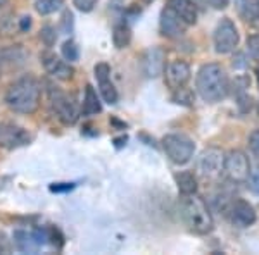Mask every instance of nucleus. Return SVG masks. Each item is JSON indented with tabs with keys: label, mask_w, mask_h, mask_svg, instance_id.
<instances>
[{
	"label": "nucleus",
	"mask_w": 259,
	"mask_h": 255,
	"mask_svg": "<svg viewBox=\"0 0 259 255\" xmlns=\"http://www.w3.org/2000/svg\"><path fill=\"white\" fill-rule=\"evenodd\" d=\"M195 88L200 98L206 102H220L228 95L230 83L227 71L221 64L211 62V64H204L199 69L197 76H195Z\"/></svg>",
	"instance_id": "nucleus-1"
},
{
	"label": "nucleus",
	"mask_w": 259,
	"mask_h": 255,
	"mask_svg": "<svg viewBox=\"0 0 259 255\" xmlns=\"http://www.w3.org/2000/svg\"><path fill=\"white\" fill-rule=\"evenodd\" d=\"M40 83L33 76L16 79L6 91V104L19 114H33L40 106Z\"/></svg>",
	"instance_id": "nucleus-2"
},
{
	"label": "nucleus",
	"mask_w": 259,
	"mask_h": 255,
	"mask_svg": "<svg viewBox=\"0 0 259 255\" xmlns=\"http://www.w3.org/2000/svg\"><path fill=\"white\" fill-rule=\"evenodd\" d=\"M180 214L187 228L195 235H207L214 228V221L209 212V207L197 193L182 195Z\"/></svg>",
	"instance_id": "nucleus-3"
},
{
	"label": "nucleus",
	"mask_w": 259,
	"mask_h": 255,
	"mask_svg": "<svg viewBox=\"0 0 259 255\" xmlns=\"http://www.w3.org/2000/svg\"><path fill=\"white\" fill-rule=\"evenodd\" d=\"M162 150H164L166 157L169 159L173 164L183 166L194 157L195 152V143L192 138L182 133H169L161 140Z\"/></svg>",
	"instance_id": "nucleus-4"
},
{
	"label": "nucleus",
	"mask_w": 259,
	"mask_h": 255,
	"mask_svg": "<svg viewBox=\"0 0 259 255\" xmlns=\"http://www.w3.org/2000/svg\"><path fill=\"white\" fill-rule=\"evenodd\" d=\"M225 154L218 147H209L200 154L197 161V174L206 181H216L223 174Z\"/></svg>",
	"instance_id": "nucleus-5"
},
{
	"label": "nucleus",
	"mask_w": 259,
	"mask_h": 255,
	"mask_svg": "<svg viewBox=\"0 0 259 255\" xmlns=\"http://www.w3.org/2000/svg\"><path fill=\"white\" fill-rule=\"evenodd\" d=\"M223 174L232 183H245L250 174V162L245 152L242 150H230L225 156Z\"/></svg>",
	"instance_id": "nucleus-6"
},
{
	"label": "nucleus",
	"mask_w": 259,
	"mask_h": 255,
	"mask_svg": "<svg viewBox=\"0 0 259 255\" xmlns=\"http://www.w3.org/2000/svg\"><path fill=\"white\" fill-rule=\"evenodd\" d=\"M49 98H50V106H52L54 112L57 114V118L61 119L62 124L71 126V124L76 123L78 119V111H76V104L73 102V98L68 97L64 91L54 88H49Z\"/></svg>",
	"instance_id": "nucleus-7"
},
{
	"label": "nucleus",
	"mask_w": 259,
	"mask_h": 255,
	"mask_svg": "<svg viewBox=\"0 0 259 255\" xmlns=\"http://www.w3.org/2000/svg\"><path fill=\"white\" fill-rule=\"evenodd\" d=\"M239 30L232 19L225 18L214 30V50L218 54H230L239 45Z\"/></svg>",
	"instance_id": "nucleus-8"
},
{
	"label": "nucleus",
	"mask_w": 259,
	"mask_h": 255,
	"mask_svg": "<svg viewBox=\"0 0 259 255\" xmlns=\"http://www.w3.org/2000/svg\"><path fill=\"white\" fill-rule=\"evenodd\" d=\"M31 141L30 133L24 128L12 123L0 124V147L7 150H14L19 147H24Z\"/></svg>",
	"instance_id": "nucleus-9"
},
{
	"label": "nucleus",
	"mask_w": 259,
	"mask_h": 255,
	"mask_svg": "<svg viewBox=\"0 0 259 255\" xmlns=\"http://www.w3.org/2000/svg\"><path fill=\"white\" fill-rule=\"evenodd\" d=\"M14 245L19 252L24 253H35L41 245L47 241V233L45 229H36V231H26V229H16L14 235Z\"/></svg>",
	"instance_id": "nucleus-10"
},
{
	"label": "nucleus",
	"mask_w": 259,
	"mask_h": 255,
	"mask_svg": "<svg viewBox=\"0 0 259 255\" xmlns=\"http://www.w3.org/2000/svg\"><path fill=\"white\" fill-rule=\"evenodd\" d=\"M164 81L166 85H168L169 90H178L182 88V86H187V83H189L190 79V66L189 62L185 61H173L169 62L168 66L164 68Z\"/></svg>",
	"instance_id": "nucleus-11"
},
{
	"label": "nucleus",
	"mask_w": 259,
	"mask_h": 255,
	"mask_svg": "<svg viewBox=\"0 0 259 255\" xmlns=\"http://www.w3.org/2000/svg\"><path fill=\"white\" fill-rule=\"evenodd\" d=\"M41 64H44L45 71H47L50 76L61 79V81H69V79L74 76L73 66H69V62L59 59V57L52 52L41 54Z\"/></svg>",
	"instance_id": "nucleus-12"
},
{
	"label": "nucleus",
	"mask_w": 259,
	"mask_h": 255,
	"mask_svg": "<svg viewBox=\"0 0 259 255\" xmlns=\"http://www.w3.org/2000/svg\"><path fill=\"white\" fill-rule=\"evenodd\" d=\"M187 28H189V24L183 23L173 11L168 9V7L162 9L159 19V30L166 38H182L187 33Z\"/></svg>",
	"instance_id": "nucleus-13"
},
{
	"label": "nucleus",
	"mask_w": 259,
	"mask_h": 255,
	"mask_svg": "<svg viewBox=\"0 0 259 255\" xmlns=\"http://www.w3.org/2000/svg\"><path fill=\"white\" fill-rule=\"evenodd\" d=\"M144 73L149 78H157L164 73L166 68V54L161 47H152L144 54Z\"/></svg>",
	"instance_id": "nucleus-14"
},
{
	"label": "nucleus",
	"mask_w": 259,
	"mask_h": 255,
	"mask_svg": "<svg viewBox=\"0 0 259 255\" xmlns=\"http://www.w3.org/2000/svg\"><path fill=\"white\" fill-rule=\"evenodd\" d=\"M230 216H232V221L235 224L242 226V228H247V226H252L256 223L257 214L256 209H254L247 200H235L232 203V209H230Z\"/></svg>",
	"instance_id": "nucleus-15"
},
{
	"label": "nucleus",
	"mask_w": 259,
	"mask_h": 255,
	"mask_svg": "<svg viewBox=\"0 0 259 255\" xmlns=\"http://www.w3.org/2000/svg\"><path fill=\"white\" fill-rule=\"evenodd\" d=\"M166 7L173 11L175 14H177L185 24H189V26L197 23L199 12H197V6L194 4V0H168Z\"/></svg>",
	"instance_id": "nucleus-16"
},
{
	"label": "nucleus",
	"mask_w": 259,
	"mask_h": 255,
	"mask_svg": "<svg viewBox=\"0 0 259 255\" xmlns=\"http://www.w3.org/2000/svg\"><path fill=\"white\" fill-rule=\"evenodd\" d=\"M175 183L182 195L197 193V176L192 171H180L175 174Z\"/></svg>",
	"instance_id": "nucleus-17"
},
{
	"label": "nucleus",
	"mask_w": 259,
	"mask_h": 255,
	"mask_svg": "<svg viewBox=\"0 0 259 255\" xmlns=\"http://www.w3.org/2000/svg\"><path fill=\"white\" fill-rule=\"evenodd\" d=\"M100 111H102V106H100L97 91L94 90L92 85H87L85 97H83V107H81L83 116H95V114H99Z\"/></svg>",
	"instance_id": "nucleus-18"
},
{
	"label": "nucleus",
	"mask_w": 259,
	"mask_h": 255,
	"mask_svg": "<svg viewBox=\"0 0 259 255\" xmlns=\"http://www.w3.org/2000/svg\"><path fill=\"white\" fill-rule=\"evenodd\" d=\"M237 11L245 21L259 19V0H235Z\"/></svg>",
	"instance_id": "nucleus-19"
},
{
	"label": "nucleus",
	"mask_w": 259,
	"mask_h": 255,
	"mask_svg": "<svg viewBox=\"0 0 259 255\" xmlns=\"http://www.w3.org/2000/svg\"><path fill=\"white\" fill-rule=\"evenodd\" d=\"M112 43L116 48H126L132 43V30L124 23H119L112 30Z\"/></svg>",
	"instance_id": "nucleus-20"
},
{
	"label": "nucleus",
	"mask_w": 259,
	"mask_h": 255,
	"mask_svg": "<svg viewBox=\"0 0 259 255\" xmlns=\"http://www.w3.org/2000/svg\"><path fill=\"white\" fill-rule=\"evenodd\" d=\"M99 90H100V97L106 104H116L118 102V90L116 86L111 83V78L109 79H104V81H99Z\"/></svg>",
	"instance_id": "nucleus-21"
},
{
	"label": "nucleus",
	"mask_w": 259,
	"mask_h": 255,
	"mask_svg": "<svg viewBox=\"0 0 259 255\" xmlns=\"http://www.w3.org/2000/svg\"><path fill=\"white\" fill-rule=\"evenodd\" d=\"M64 6V0H36L35 2V9L41 16H49L54 14Z\"/></svg>",
	"instance_id": "nucleus-22"
},
{
	"label": "nucleus",
	"mask_w": 259,
	"mask_h": 255,
	"mask_svg": "<svg viewBox=\"0 0 259 255\" xmlns=\"http://www.w3.org/2000/svg\"><path fill=\"white\" fill-rule=\"evenodd\" d=\"M61 54H62V57H64L66 61L74 62V61H78V57H80V48H78V45L74 43L73 40H68V41H64V43H62Z\"/></svg>",
	"instance_id": "nucleus-23"
},
{
	"label": "nucleus",
	"mask_w": 259,
	"mask_h": 255,
	"mask_svg": "<svg viewBox=\"0 0 259 255\" xmlns=\"http://www.w3.org/2000/svg\"><path fill=\"white\" fill-rule=\"evenodd\" d=\"M173 100L177 104H182V106H192V102H194V98H192V91L187 90L185 86H182V88L175 90Z\"/></svg>",
	"instance_id": "nucleus-24"
},
{
	"label": "nucleus",
	"mask_w": 259,
	"mask_h": 255,
	"mask_svg": "<svg viewBox=\"0 0 259 255\" xmlns=\"http://www.w3.org/2000/svg\"><path fill=\"white\" fill-rule=\"evenodd\" d=\"M94 73H95L97 81H104V79L111 78V68H109V64H106V62H100V64L95 66Z\"/></svg>",
	"instance_id": "nucleus-25"
},
{
	"label": "nucleus",
	"mask_w": 259,
	"mask_h": 255,
	"mask_svg": "<svg viewBox=\"0 0 259 255\" xmlns=\"http://www.w3.org/2000/svg\"><path fill=\"white\" fill-rule=\"evenodd\" d=\"M45 233H47V240L50 241L52 245H56V246H62V243H64V238H62L61 235V231L57 228H49V229H45Z\"/></svg>",
	"instance_id": "nucleus-26"
},
{
	"label": "nucleus",
	"mask_w": 259,
	"mask_h": 255,
	"mask_svg": "<svg viewBox=\"0 0 259 255\" xmlns=\"http://www.w3.org/2000/svg\"><path fill=\"white\" fill-rule=\"evenodd\" d=\"M245 183H249V190L252 191L254 195L259 196V169L250 171V174Z\"/></svg>",
	"instance_id": "nucleus-27"
},
{
	"label": "nucleus",
	"mask_w": 259,
	"mask_h": 255,
	"mask_svg": "<svg viewBox=\"0 0 259 255\" xmlns=\"http://www.w3.org/2000/svg\"><path fill=\"white\" fill-rule=\"evenodd\" d=\"M73 6L81 12H90L97 6V0H73Z\"/></svg>",
	"instance_id": "nucleus-28"
},
{
	"label": "nucleus",
	"mask_w": 259,
	"mask_h": 255,
	"mask_svg": "<svg viewBox=\"0 0 259 255\" xmlns=\"http://www.w3.org/2000/svg\"><path fill=\"white\" fill-rule=\"evenodd\" d=\"M237 106H239V109L242 112H249L250 109H252V98L249 97L247 93H242L239 95V100H237Z\"/></svg>",
	"instance_id": "nucleus-29"
},
{
	"label": "nucleus",
	"mask_w": 259,
	"mask_h": 255,
	"mask_svg": "<svg viewBox=\"0 0 259 255\" xmlns=\"http://www.w3.org/2000/svg\"><path fill=\"white\" fill-rule=\"evenodd\" d=\"M247 48L254 59H259V36H250L247 40Z\"/></svg>",
	"instance_id": "nucleus-30"
},
{
	"label": "nucleus",
	"mask_w": 259,
	"mask_h": 255,
	"mask_svg": "<svg viewBox=\"0 0 259 255\" xmlns=\"http://www.w3.org/2000/svg\"><path fill=\"white\" fill-rule=\"evenodd\" d=\"M249 147L250 150H252V154L259 159V129H256V131L250 133L249 136Z\"/></svg>",
	"instance_id": "nucleus-31"
},
{
	"label": "nucleus",
	"mask_w": 259,
	"mask_h": 255,
	"mask_svg": "<svg viewBox=\"0 0 259 255\" xmlns=\"http://www.w3.org/2000/svg\"><path fill=\"white\" fill-rule=\"evenodd\" d=\"M209 2V6L212 7V9H227L228 7V4H230V0H207Z\"/></svg>",
	"instance_id": "nucleus-32"
},
{
	"label": "nucleus",
	"mask_w": 259,
	"mask_h": 255,
	"mask_svg": "<svg viewBox=\"0 0 259 255\" xmlns=\"http://www.w3.org/2000/svg\"><path fill=\"white\" fill-rule=\"evenodd\" d=\"M74 185H71V183H59V185H52L50 186V190L52 191H69L73 190Z\"/></svg>",
	"instance_id": "nucleus-33"
},
{
	"label": "nucleus",
	"mask_w": 259,
	"mask_h": 255,
	"mask_svg": "<svg viewBox=\"0 0 259 255\" xmlns=\"http://www.w3.org/2000/svg\"><path fill=\"white\" fill-rule=\"evenodd\" d=\"M31 28V18L30 16H24V18H21L19 21V30L21 31H28Z\"/></svg>",
	"instance_id": "nucleus-34"
},
{
	"label": "nucleus",
	"mask_w": 259,
	"mask_h": 255,
	"mask_svg": "<svg viewBox=\"0 0 259 255\" xmlns=\"http://www.w3.org/2000/svg\"><path fill=\"white\" fill-rule=\"evenodd\" d=\"M4 6H7V0H0V9H2Z\"/></svg>",
	"instance_id": "nucleus-35"
},
{
	"label": "nucleus",
	"mask_w": 259,
	"mask_h": 255,
	"mask_svg": "<svg viewBox=\"0 0 259 255\" xmlns=\"http://www.w3.org/2000/svg\"><path fill=\"white\" fill-rule=\"evenodd\" d=\"M142 4H150V2H154V0H140Z\"/></svg>",
	"instance_id": "nucleus-36"
},
{
	"label": "nucleus",
	"mask_w": 259,
	"mask_h": 255,
	"mask_svg": "<svg viewBox=\"0 0 259 255\" xmlns=\"http://www.w3.org/2000/svg\"><path fill=\"white\" fill-rule=\"evenodd\" d=\"M256 76H257V81H259V68L256 69Z\"/></svg>",
	"instance_id": "nucleus-37"
},
{
	"label": "nucleus",
	"mask_w": 259,
	"mask_h": 255,
	"mask_svg": "<svg viewBox=\"0 0 259 255\" xmlns=\"http://www.w3.org/2000/svg\"><path fill=\"white\" fill-rule=\"evenodd\" d=\"M257 111H259V106H257Z\"/></svg>",
	"instance_id": "nucleus-38"
}]
</instances>
